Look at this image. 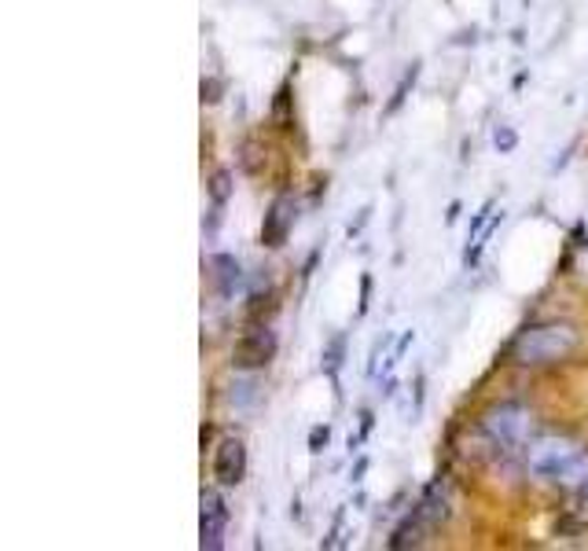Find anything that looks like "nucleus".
<instances>
[{"instance_id":"1","label":"nucleus","mask_w":588,"mask_h":551,"mask_svg":"<svg viewBox=\"0 0 588 551\" xmlns=\"http://www.w3.org/2000/svg\"><path fill=\"white\" fill-rule=\"evenodd\" d=\"M526 467L544 482L585 489L588 485V449L570 434H537L526 445Z\"/></svg>"},{"instance_id":"2","label":"nucleus","mask_w":588,"mask_h":551,"mask_svg":"<svg viewBox=\"0 0 588 551\" xmlns=\"http://www.w3.org/2000/svg\"><path fill=\"white\" fill-rule=\"evenodd\" d=\"M581 342V331L566 320H548V324H533L519 331V338L511 342V360L522 368H544V364L566 360Z\"/></svg>"},{"instance_id":"3","label":"nucleus","mask_w":588,"mask_h":551,"mask_svg":"<svg viewBox=\"0 0 588 551\" xmlns=\"http://www.w3.org/2000/svg\"><path fill=\"white\" fill-rule=\"evenodd\" d=\"M533 426H537V415L519 401L493 404L482 419H478V430L486 434V441L497 452H504V456H511V452H526L530 441L537 437Z\"/></svg>"},{"instance_id":"4","label":"nucleus","mask_w":588,"mask_h":551,"mask_svg":"<svg viewBox=\"0 0 588 551\" xmlns=\"http://www.w3.org/2000/svg\"><path fill=\"white\" fill-rule=\"evenodd\" d=\"M276 357V335L265 324H254L232 349V368L239 371H258Z\"/></svg>"},{"instance_id":"5","label":"nucleus","mask_w":588,"mask_h":551,"mask_svg":"<svg viewBox=\"0 0 588 551\" xmlns=\"http://www.w3.org/2000/svg\"><path fill=\"white\" fill-rule=\"evenodd\" d=\"M225 529H228V504L221 500V493L206 489V493H203L199 548H203V551H221V548H225Z\"/></svg>"},{"instance_id":"6","label":"nucleus","mask_w":588,"mask_h":551,"mask_svg":"<svg viewBox=\"0 0 588 551\" xmlns=\"http://www.w3.org/2000/svg\"><path fill=\"white\" fill-rule=\"evenodd\" d=\"M214 478L217 485L232 489L247 478V445L239 437H225L221 445L214 449Z\"/></svg>"},{"instance_id":"7","label":"nucleus","mask_w":588,"mask_h":551,"mask_svg":"<svg viewBox=\"0 0 588 551\" xmlns=\"http://www.w3.org/2000/svg\"><path fill=\"white\" fill-rule=\"evenodd\" d=\"M294 220H298V206H294V198L291 195H280V198H272V206H269V214H265V225H261V242L265 247H283L291 236V228H294Z\"/></svg>"},{"instance_id":"8","label":"nucleus","mask_w":588,"mask_h":551,"mask_svg":"<svg viewBox=\"0 0 588 551\" xmlns=\"http://www.w3.org/2000/svg\"><path fill=\"white\" fill-rule=\"evenodd\" d=\"M416 515L427 522L431 529H438L445 518H449V485H445L442 478L427 485V493L420 496V504H416Z\"/></svg>"},{"instance_id":"9","label":"nucleus","mask_w":588,"mask_h":551,"mask_svg":"<svg viewBox=\"0 0 588 551\" xmlns=\"http://www.w3.org/2000/svg\"><path fill=\"white\" fill-rule=\"evenodd\" d=\"M210 269H214V280H217V291L221 294H232L239 283H243V269H239V261L232 253H214L210 258Z\"/></svg>"},{"instance_id":"10","label":"nucleus","mask_w":588,"mask_h":551,"mask_svg":"<svg viewBox=\"0 0 588 551\" xmlns=\"http://www.w3.org/2000/svg\"><path fill=\"white\" fill-rule=\"evenodd\" d=\"M427 533H431V526L423 522L416 511H412L409 522H401V526L394 529V537H390V548H394V551H401V548H420L423 537H427Z\"/></svg>"},{"instance_id":"11","label":"nucleus","mask_w":588,"mask_h":551,"mask_svg":"<svg viewBox=\"0 0 588 551\" xmlns=\"http://www.w3.org/2000/svg\"><path fill=\"white\" fill-rule=\"evenodd\" d=\"M228 195H232V173L228 170H217L210 176V198H214V209H221L228 203Z\"/></svg>"},{"instance_id":"12","label":"nucleus","mask_w":588,"mask_h":551,"mask_svg":"<svg viewBox=\"0 0 588 551\" xmlns=\"http://www.w3.org/2000/svg\"><path fill=\"white\" fill-rule=\"evenodd\" d=\"M225 93V82H217V77H206L203 82V104H217Z\"/></svg>"},{"instance_id":"13","label":"nucleus","mask_w":588,"mask_h":551,"mask_svg":"<svg viewBox=\"0 0 588 551\" xmlns=\"http://www.w3.org/2000/svg\"><path fill=\"white\" fill-rule=\"evenodd\" d=\"M416 77H420V63L412 66V71L405 74V82L398 85V93H394V104H390V110H398L401 107V99H405V93H409V85H416Z\"/></svg>"},{"instance_id":"14","label":"nucleus","mask_w":588,"mask_h":551,"mask_svg":"<svg viewBox=\"0 0 588 551\" xmlns=\"http://www.w3.org/2000/svg\"><path fill=\"white\" fill-rule=\"evenodd\" d=\"M339 353H342V338H335L331 349H328V357H324V368H328L331 379H335V371H339Z\"/></svg>"},{"instance_id":"15","label":"nucleus","mask_w":588,"mask_h":551,"mask_svg":"<svg viewBox=\"0 0 588 551\" xmlns=\"http://www.w3.org/2000/svg\"><path fill=\"white\" fill-rule=\"evenodd\" d=\"M497 148H500V151H511V148H515V132H511V129H497Z\"/></svg>"},{"instance_id":"16","label":"nucleus","mask_w":588,"mask_h":551,"mask_svg":"<svg viewBox=\"0 0 588 551\" xmlns=\"http://www.w3.org/2000/svg\"><path fill=\"white\" fill-rule=\"evenodd\" d=\"M328 426H317L313 430V437H309V445H313V452H320V445H328Z\"/></svg>"},{"instance_id":"17","label":"nucleus","mask_w":588,"mask_h":551,"mask_svg":"<svg viewBox=\"0 0 588 551\" xmlns=\"http://www.w3.org/2000/svg\"><path fill=\"white\" fill-rule=\"evenodd\" d=\"M368 291H372V276H364L361 280V313L368 309Z\"/></svg>"}]
</instances>
